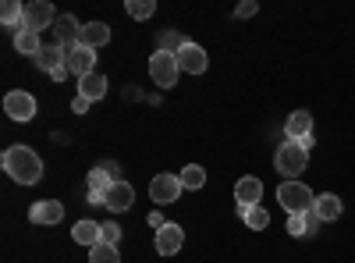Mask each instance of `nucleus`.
<instances>
[{
    "label": "nucleus",
    "mask_w": 355,
    "mask_h": 263,
    "mask_svg": "<svg viewBox=\"0 0 355 263\" xmlns=\"http://www.w3.org/2000/svg\"><path fill=\"white\" fill-rule=\"evenodd\" d=\"M174 57H178V68L189 71V75H202V71H206V65H210V57H206V50H202L199 43H189V40H185V46L178 50Z\"/></svg>",
    "instance_id": "8"
},
{
    "label": "nucleus",
    "mask_w": 355,
    "mask_h": 263,
    "mask_svg": "<svg viewBox=\"0 0 355 263\" xmlns=\"http://www.w3.org/2000/svg\"><path fill=\"white\" fill-rule=\"evenodd\" d=\"M4 110L11 121H33L36 118V96L25 93V90H15L4 96Z\"/></svg>",
    "instance_id": "5"
},
{
    "label": "nucleus",
    "mask_w": 355,
    "mask_h": 263,
    "mask_svg": "<svg viewBox=\"0 0 355 263\" xmlns=\"http://www.w3.org/2000/svg\"><path fill=\"white\" fill-rule=\"evenodd\" d=\"M21 18H25V8L18 4V0H4V8H0V22L21 28Z\"/></svg>",
    "instance_id": "27"
},
{
    "label": "nucleus",
    "mask_w": 355,
    "mask_h": 263,
    "mask_svg": "<svg viewBox=\"0 0 355 263\" xmlns=\"http://www.w3.org/2000/svg\"><path fill=\"white\" fill-rule=\"evenodd\" d=\"M4 171L21 185H36L43 178V160L28 146H11V150H4Z\"/></svg>",
    "instance_id": "1"
},
{
    "label": "nucleus",
    "mask_w": 355,
    "mask_h": 263,
    "mask_svg": "<svg viewBox=\"0 0 355 263\" xmlns=\"http://www.w3.org/2000/svg\"><path fill=\"white\" fill-rule=\"evenodd\" d=\"M71 239H75L78 246L93 249V246L100 242V224H96V221H78V224L71 228Z\"/></svg>",
    "instance_id": "21"
},
{
    "label": "nucleus",
    "mask_w": 355,
    "mask_h": 263,
    "mask_svg": "<svg viewBox=\"0 0 355 263\" xmlns=\"http://www.w3.org/2000/svg\"><path fill=\"white\" fill-rule=\"evenodd\" d=\"M64 65H68V53H64V46H61V43H53V36H50V43H46V46H43V53L36 57V68L53 75L57 68H64Z\"/></svg>",
    "instance_id": "14"
},
{
    "label": "nucleus",
    "mask_w": 355,
    "mask_h": 263,
    "mask_svg": "<svg viewBox=\"0 0 355 263\" xmlns=\"http://www.w3.org/2000/svg\"><path fill=\"white\" fill-rule=\"evenodd\" d=\"M306 164H309V150H306L302 142H281V146H277L274 167H277V174H284L288 182L299 178V174L306 171Z\"/></svg>",
    "instance_id": "2"
},
{
    "label": "nucleus",
    "mask_w": 355,
    "mask_h": 263,
    "mask_svg": "<svg viewBox=\"0 0 355 263\" xmlns=\"http://www.w3.org/2000/svg\"><path fill=\"white\" fill-rule=\"evenodd\" d=\"M53 22H57L53 4H46V0H36V4H25L21 28H28V33H43V28H53Z\"/></svg>",
    "instance_id": "6"
},
{
    "label": "nucleus",
    "mask_w": 355,
    "mask_h": 263,
    "mask_svg": "<svg viewBox=\"0 0 355 263\" xmlns=\"http://www.w3.org/2000/svg\"><path fill=\"white\" fill-rule=\"evenodd\" d=\"M28 217H33V224H57L64 217V207L57 199H40V203H33V210H28Z\"/></svg>",
    "instance_id": "15"
},
{
    "label": "nucleus",
    "mask_w": 355,
    "mask_h": 263,
    "mask_svg": "<svg viewBox=\"0 0 355 263\" xmlns=\"http://www.w3.org/2000/svg\"><path fill=\"white\" fill-rule=\"evenodd\" d=\"M43 40H40V33H28V28H18V36H15V50L18 53H25V57H40L43 53Z\"/></svg>",
    "instance_id": "20"
},
{
    "label": "nucleus",
    "mask_w": 355,
    "mask_h": 263,
    "mask_svg": "<svg viewBox=\"0 0 355 263\" xmlns=\"http://www.w3.org/2000/svg\"><path fill=\"white\" fill-rule=\"evenodd\" d=\"M178 178H182V189H202L206 185V171L199 167V164H189V167H182V174H178Z\"/></svg>",
    "instance_id": "24"
},
{
    "label": "nucleus",
    "mask_w": 355,
    "mask_h": 263,
    "mask_svg": "<svg viewBox=\"0 0 355 263\" xmlns=\"http://www.w3.org/2000/svg\"><path fill=\"white\" fill-rule=\"evenodd\" d=\"M284 135H288V142H306V139H313V114H306V110L288 114Z\"/></svg>",
    "instance_id": "12"
},
{
    "label": "nucleus",
    "mask_w": 355,
    "mask_h": 263,
    "mask_svg": "<svg viewBox=\"0 0 355 263\" xmlns=\"http://www.w3.org/2000/svg\"><path fill=\"white\" fill-rule=\"evenodd\" d=\"M178 57L174 53H167V50H157L153 57H150V78L160 85V90H171V85L178 82Z\"/></svg>",
    "instance_id": "4"
},
{
    "label": "nucleus",
    "mask_w": 355,
    "mask_h": 263,
    "mask_svg": "<svg viewBox=\"0 0 355 263\" xmlns=\"http://www.w3.org/2000/svg\"><path fill=\"white\" fill-rule=\"evenodd\" d=\"M71 110H75V114H85V110H89V100H85V96H75V100H71Z\"/></svg>",
    "instance_id": "31"
},
{
    "label": "nucleus",
    "mask_w": 355,
    "mask_h": 263,
    "mask_svg": "<svg viewBox=\"0 0 355 263\" xmlns=\"http://www.w3.org/2000/svg\"><path fill=\"white\" fill-rule=\"evenodd\" d=\"M100 242H107V246H117V242H121V224H114V221L100 224Z\"/></svg>",
    "instance_id": "29"
},
{
    "label": "nucleus",
    "mask_w": 355,
    "mask_h": 263,
    "mask_svg": "<svg viewBox=\"0 0 355 263\" xmlns=\"http://www.w3.org/2000/svg\"><path fill=\"white\" fill-rule=\"evenodd\" d=\"M78 96H85L89 103L93 100H103L107 96V75H85V78H78Z\"/></svg>",
    "instance_id": "17"
},
{
    "label": "nucleus",
    "mask_w": 355,
    "mask_h": 263,
    "mask_svg": "<svg viewBox=\"0 0 355 263\" xmlns=\"http://www.w3.org/2000/svg\"><path fill=\"white\" fill-rule=\"evenodd\" d=\"M185 46V40L182 36H178L174 33V28H160V33H157V50H167V53H178V50H182Z\"/></svg>",
    "instance_id": "26"
},
{
    "label": "nucleus",
    "mask_w": 355,
    "mask_h": 263,
    "mask_svg": "<svg viewBox=\"0 0 355 263\" xmlns=\"http://www.w3.org/2000/svg\"><path fill=\"white\" fill-rule=\"evenodd\" d=\"M125 11H128L135 22H146V18H153L157 4H153V0H128V4H125Z\"/></svg>",
    "instance_id": "28"
},
{
    "label": "nucleus",
    "mask_w": 355,
    "mask_h": 263,
    "mask_svg": "<svg viewBox=\"0 0 355 263\" xmlns=\"http://www.w3.org/2000/svg\"><path fill=\"white\" fill-rule=\"evenodd\" d=\"M256 11H259L256 0H245V4H239V11H234V15H239V18H252Z\"/></svg>",
    "instance_id": "30"
},
{
    "label": "nucleus",
    "mask_w": 355,
    "mask_h": 263,
    "mask_svg": "<svg viewBox=\"0 0 355 263\" xmlns=\"http://www.w3.org/2000/svg\"><path fill=\"white\" fill-rule=\"evenodd\" d=\"M182 242H185V231L178 228V224H164V228L157 231V253H160V256H178Z\"/></svg>",
    "instance_id": "13"
},
{
    "label": "nucleus",
    "mask_w": 355,
    "mask_h": 263,
    "mask_svg": "<svg viewBox=\"0 0 355 263\" xmlns=\"http://www.w3.org/2000/svg\"><path fill=\"white\" fill-rule=\"evenodd\" d=\"M178 196H182V178L178 174H157V178L150 182V199L153 203H174Z\"/></svg>",
    "instance_id": "10"
},
{
    "label": "nucleus",
    "mask_w": 355,
    "mask_h": 263,
    "mask_svg": "<svg viewBox=\"0 0 355 263\" xmlns=\"http://www.w3.org/2000/svg\"><path fill=\"white\" fill-rule=\"evenodd\" d=\"M64 53H68V71H71V75L85 78V75L96 71V50H89V46L75 43V46H68Z\"/></svg>",
    "instance_id": "9"
},
{
    "label": "nucleus",
    "mask_w": 355,
    "mask_h": 263,
    "mask_svg": "<svg viewBox=\"0 0 355 263\" xmlns=\"http://www.w3.org/2000/svg\"><path fill=\"white\" fill-rule=\"evenodd\" d=\"M320 224V217L309 210V214H291L288 217V231H291V235L295 239H302V235H313V228Z\"/></svg>",
    "instance_id": "22"
},
{
    "label": "nucleus",
    "mask_w": 355,
    "mask_h": 263,
    "mask_svg": "<svg viewBox=\"0 0 355 263\" xmlns=\"http://www.w3.org/2000/svg\"><path fill=\"white\" fill-rule=\"evenodd\" d=\"M263 196V182L259 178H239V185H234V199L242 203V207H256Z\"/></svg>",
    "instance_id": "18"
},
{
    "label": "nucleus",
    "mask_w": 355,
    "mask_h": 263,
    "mask_svg": "<svg viewBox=\"0 0 355 263\" xmlns=\"http://www.w3.org/2000/svg\"><path fill=\"white\" fill-rule=\"evenodd\" d=\"M78 36H82L78 18H75V15H57V22H53V43H61V46L68 50V46L78 43Z\"/></svg>",
    "instance_id": "11"
},
{
    "label": "nucleus",
    "mask_w": 355,
    "mask_h": 263,
    "mask_svg": "<svg viewBox=\"0 0 355 263\" xmlns=\"http://www.w3.org/2000/svg\"><path fill=\"white\" fill-rule=\"evenodd\" d=\"M89 263H121V253H117V246L96 242L93 249H89Z\"/></svg>",
    "instance_id": "25"
},
{
    "label": "nucleus",
    "mask_w": 355,
    "mask_h": 263,
    "mask_svg": "<svg viewBox=\"0 0 355 263\" xmlns=\"http://www.w3.org/2000/svg\"><path fill=\"white\" fill-rule=\"evenodd\" d=\"M239 214H242V221H245L252 231H263L266 224H270V214H266L259 203H256V207H242V203H239Z\"/></svg>",
    "instance_id": "23"
},
{
    "label": "nucleus",
    "mask_w": 355,
    "mask_h": 263,
    "mask_svg": "<svg viewBox=\"0 0 355 263\" xmlns=\"http://www.w3.org/2000/svg\"><path fill=\"white\" fill-rule=\"evenodd\" d=\"M313 214H316L320 221H338V217H341V199H338L334 192H323V196H316V203H313Z\"/></svg>",
    "instance_id": "19"
},
{
    "label": "nucleus",
    "mask_w": 355,
    "mask_h": 263,
    "mask_svg": "<svg viewBox=\"0 0 355 263\" xmlns=\"http://www.w3.org/2000/svg\"><path fill=\"white\" fill-rule=\"evenodd\" d=\"M132 203H135V189L128 182H110L107 192H103V207L114 210V214H125L132 210Z\"/></svg>",
    "instance_id": "7"
},
{
    "label": "nucleus",
    "mask_w": 355,
    "mask_h": 263,
    "mask_svg": "<svg viewBox=\"0 0 355 263\" xmlns=\"http://www.w3.org/2000/svg\"><path fill=\"white\" fill-rule=\"evenodd\" d=\"M277 203H281L288 214H309L313 203H316V196H313L302 182H284V185L277 189Z\"/></svg>",
    "instance_id": "3"
},
{
    "label": "nucleus",
    "mask_w": 355,
    "mask_h": 263,
    "mask_svg": "<svg viewBox=\"0 0 355 263\" xmlns=\"http://www.w3.org/2000/svg\"><path fill=\"white\" fill-rule=\"evenodd\" d=\"M78 43H82V46H89V50L107 46V43H110V25H107V22H85V25H82Z\"/></svg>",
    "instance_id": "16"
}]
</instances>
